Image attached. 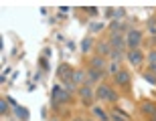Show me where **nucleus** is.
Returning <instances> with one entry per match:
<instances>
[{
	"label": "nucleus",
	"mask_w": 156,
	"mask_h": 121,
	"mask_svg": "<svg viewBox=\"0 0 156 121\" xmlns=\"http://www.w3.org/2000/svg\"><path fill=\"white\" fill-rule=\"evenodd\" d=\"M95 101L98 103H110L114 107L120 101V93H118V89H114V85L101 83V85L95 87Z\"/></svg>",
	"instance_id": "f257e3e1"
},
{
	"label": "nucleus",
	"mask_w": 156,
	"mask_h": 121,
	"mask_svg": "<svg viewBox=\"0 0 156 121\" xmlns=\"http://www.w3.org/2000/svg\"><path fill=\"white\" fill-rule=\"evenodd\" d=\"M73 103V95L71 93H67L63 89V85H55L51 91V107L55 111H61V107H67V105Z\"/></svg>",
	"instance_id": "f03ea898"
},
{
	"label": "nucleus",
	"mask_w": 156,
	"mask_h": 121,
	"mask_svg": "<svg viewBox=\"0 0 156 121\" xmlns=\"http://www.w3.org/2000/svg\"><path fill=\"white\" fill-rule=\"evenodd\" d=\"M77 101H79L81 107H85V109H93L95 107V85L91 83H85V85L79 87V91H77Z\"/></svg>",
	"instance_id": "7ed1b4c3"
},
{
	"label": "nucleus",
	"mask_w": 156,
	"mask_h": 121,
	"mask_svg": "<svg viewBox=\"0 0 156 121\" xmlns=\"http://www.w3.org/2000/svg\"><path fill=\"white\" fill-rule=\"evenodd\" d=\"M112 79H114V85H116L122 93H130V89H132V73L128 69H122L120 73L114 75Z\"/></svg>",
	"instance_id": "20e7f679"
},
{
	"label": "nucleus",
	"mask_w": 156,
	"mask_h": 121,
	"mask_svg": "<svg viewBox=\"0 0 156 121\" xmlns=\"http://www.w3.org/2000/svg\"><path fill=\"white\" fill-rule=\"evenodd\" d=\"M142 42H144V32H142L140 29H132L126 35V46H128V51H136V49H140Z\"/></svg>",
	"instance_id": "39448f33"
},
{
	"label": "nucleus",
	"mask_w": 156,
	"mask_h": 121,
	"mask_svg": "<svg viewBox=\"0 0 156 121\" xmlns=\"http://www.w3.org/2000/svg\"><path fill=\"white\" fill-rule=\"evenodd\" d=\"M73 75H75V67L71 63H59L57 67V77L61 83H69V81H73Z\"/></svg>",
	"instance_id": "423d86ee"
},
{
	"label": "nucleus",
	"mask_w": 156,
	"mask_h": 121,
	"mask_svg": "<svg viewBox=\"0 0 156 121\" xmlns=\"http://www.w3.org/2000/svg\"><path fill=\"white\" fill-rule=\"evenodd\" d=\"M128 63L132 65V67H136V69H142L146 63V52L142 51V49H136V51H128Z\"/></svg>",
	"instance_id": "0eeeda50"
},
{
	"label": "nucleus",
	"mask_w": 156,
	"mask_h": 121,
	"mask_svg": "<svg viewBox=\"0 0 156 121\" xmlns=\"http://www.w3.org/2000/svg\"><path fill=\"white\" fill-rule=\"evenodd\" d=\"M112 51H114V49H112V45H110V40H108V39H105V40L104 39L98 40V42H95V49H93L95 55L108 59V61H110V57H112Z\"/></svg>",
	"instance_id": "6e6552de"
},
{
	"label": "nucleus",
	"mask_w": 156,
	"mask_h": 121,
	"mask_svg": "<svg viewBox=\"0 0 156 121\" xmlns=\"http://www.w3.org/2000/svg\"><path fill=\"white\" fill-rule=\"evenodd\" d=\"M87 69H95V71H105L108 69V59L99 57V55H91L87 59ZM108 73V71H105Z\"/></svg>",
	"instance_id": "1a4fd4ad"
},
{
	"label": "nucleus",
	"mask_w": 156,
	"mask_h": 121,
	"mask_svg": "<svg viewBox=\"0 0 156 121\" xmlns=\"http://www.w3.org/2000/svg\"><path fill=\"white\" fill-rule=\"evenodd\" d=\"M85 71H87V83H91L95 87L105 83V77H108L105 71H95V69H85Z\"/></svg>",
	"instance_id": "9d476101"
},
{
	"label": "nucleus",
	"mask_w": 156,
	"mask_h": 121,
	"mask_svg": "<svg viewBox=\"0 0 156 121\" xmlns=\"http://www.w3.org/2000/svg\"><path fill=\"white\" fill-rule=\"evenodd\" d=\"M108 40H110L112 49H126V51H128V46H126V35H124V32L110 35V36H108Z\"/></svg>",
	"instance_id": "9b49d317"
},
{
	"label": "nucleus",
	"mask_w": 156,
	"mask_h": 121,
	"mask_svg": "<svg viewBox=\"0 0 156 121\" xmlns=\"http://www.w3.org/2000/svg\"><path fill=\"white\" fill-rule=\"evenodd\" d=\"M110 117H112V121H134V117H130L126 111L120 109L118 105H114L110 109Z\"/></svg>",
	"instance_id": "f8f14e48"
},
{
	"label": "nucleus",
	"mask_w": 156,
	"mask_h": 121,
	"mask_svg": "<svg viewBox=\"0 0 156 121\" xmlns=\"http://www.w3.org/2000/svg\"><path fill=\"white\" fill-rule=\"evenodd\" d=\"M91 115L95 121H112L110 117V109H104V107H99V105H95L91 109Z\"/></svg>",
	"instance_id": "ddd939ff"
},
{
	"label": "nucleus",
	"mask_w": 156,
	"mask_h": 121,
	"mask_svg": "<svg viewBox=\"0 0 156 121\" xmlns=\"http://www.w3.org/2000/svg\"><path fill=\"white\" fill-rule=\"evenodd\" d=\"M140 113H142V115H146L148 119H150V117L156 113V103H154V101H150V99L142 101V103H140Z\"/></svg>",
	"instance_id": "4468645a"
},
{
	"label": "nucleus",
	"mask_w": 156,
	"mask_h": 121,
	"mask_svg": "<svg viewBox=\"0 0 156 121\" xmlns=\"http://www.w3.org/2000/svg\"><path fill=\"white\" fill-rule=\"evenodd\" d=\"M95 42H98V40L93 39V36H85V39L81 40V45H79V52H83V55L89 52L91 49H95Z\"/></svg>",
	"instance_id": "2eb2a0df"
},
{
	"label": "nucleus",
	"mask_w": 156,
	"mask_h": 121,
	"mask_svg": "<svg viewBox=\"0 0 156 121\" xmlns=\"http://www.w3.org/2000/svg\"><path fill=\"white\" fill-rule=\"evenodd\" d=\"M73 83H75L77 87L85 85V83H87V71H85V69H75V75H73Z\"/></svg>",
	"instance_id": "dca6fc26"
},
{
	"label": "nucleus",
	"mask_w": 156,
	"mask_h": 121,
	"mask_svg": "<svg viewBox=\"0 0 156 121\" xmlns=\"http://www.w3.org/2000/svg\"><path fill=\"white\" fill-rule=\"evenodd\" d=\"M126 57H128V51H126V49H114V51H112L110 61H116V63H124V61H126Z\"/></svg>",
	"instance_id": "f3484780"
},
{
	"label": "nucleus",
	"mask_w": 156,
	"mask_h": 121,
	"mask_svg": "<svg viewBox=\"0 0 156 121\" xmlns=\"http://www.w3.org/2000/svg\"><path fill=\"white\" fill-rule=\"evenodd\" d=\"M122 69H124V67H122V63H116V61H108V69H105V71H108V75L114 77V75H118Z\"/></svg>",
	"instance_id": "a211bd4d"
},
{
	"label": "nucleus",
	"mask_w": 156,
	"mask_h": 121,
	"mask_svg": "<svg viewBox=\"0 0 156 121\" xmlns=\"http://www.w3.org/2000/svg\"><path fill=\"white\" fill-rule=\"evenodd\" d=\"M61 85H63V89L67 93H71V95H77V91H79V87H77L73 81H69V83H61Z\"/></svg>",
	"instance_id": "6ab92c4d"
},
{
	"label": "nucleus",
	"mask_w": 156,
	"mask_h": 121,
	"mask_svg": "<svg viewBox=\"0 0 156 121\" xmlns=\"http://www.w3.org/2000/svg\"><path fill=\"white\" fill-rule=\"evenodd\" d=\"M146 26H148V32H150V35L156 39V18L154 16H152L150 20H146Z\"/></svg>",
	"instance_id": "aec40b11"
},
{
	"label": "nucleus",
	"mask_w": 156,
	"mask_h": 121,
	"mask_svg": "<svg viewBox=\"0 0 156 121\" xmlns=\"http://www.w3.org/2000/svg\"><path fill=\"white\" fill-rule=\"evenodd\" d=\"M14 111H16V115L20 121H29V111L23 109V107H14Z\"/></svg>",
	"instance_id": "412c9836"
},
{
	"label": "nucleus",
	"mask_w": 156,
	"mask_h": 121,
	"mask_svg": "<svg viewBox=\"0 0 156 121\" xmlns=\"http://www.w3.org/2000/svg\"><path fill=\"white\" fill-rule=\"evenodd\" d=\"M142 77H144V79L148 81L150 85H156V75H154V73H148V71H144V73H142Z\"/></svg>",
	"instance_id": "4be33fe9"
},
{
	"label": "nucleus",
	"mask_w": 156,
	"mask_h": 121,
	"mask_svg": "<svg viewBox=\"0 0 156 121\" xmlns=\"http://www.w3.org/2000/svg\"><path fill=\"white\" fill-rule=\"evenodd\" d=\"M89 29H91V32L95 35V32H99V30L105 29V24L104 22H91V26H89Z\"/></svg>",
	"instance_id": "5701e85b"
},
{
	"label": "nucleus",
	"mask_w": 156,
	"mask_h": 121,
	"mask_svg": "<svg viewBox=\"0 0 156 121\" xmlns=\"http://www.w3.org/2000/svg\"><path fill=\"white\" fill-rule=\"evenodd\" d=\"M146 61H148V65L156 63V49H152V51L146 52Z\"/></svg>",
	"instance_id": "b1692460"
},
{
	"label": "nucleus",
	"mask_w": 156,
	"mask_h": 121,
	"mask_svg": "<svg viewBox=\"0 0 156 121\" xmlns=\"http://www.w3.org/2000/svg\"><path fill=\"white\" fill-rule=\"evenodd\" d=\"M8 105H10V103H8V101H6V99H2V103H0V113H2V115H8Z\"/></svg>",
	"instance_id": "393cba45"
},
{
	"label": "nucleus",
	"mask_w": 156,
	"mask_h": 121,
	"mask_svg": "<svg viewBox=\"0 0 156 121\" xmlns=\"http://www.w3.org/2000/svg\"><path fill=\"white\" fill-rule=\"evenodd\" d=\"M39 65H41V69H43V71H49V61H47L45 57H39Z\"/></svg>",
	"instance_id": "a878e982"
},
{
	"label": "nucleus",
	"mask_w": 156,
	"mask_h": 121,
	"mask_svg": "<svg viewBox=\"0 0 156 121\" xmlns=\"http://www.w3.org/2000/svg\"><path fill=\"white\" fill-rule=\"evenodd\" d=\"M71 121H87V117L81 115V113H77V115H71Z\"/></svg>",
	"instance_id": "bb28decb"
},
{
	"label": "nucleus",
	"mask_w": 156,
	"mask_h": 121,
	"mask_svg": "<svg viewBox=\"0 0 156 121\" xmlns=\"http://www.w3.org/2000/svg\"><path fill=\"white\" fill-rule=\"evenodd\" d=\"M43 57H45V59L51 57V49H49V46H45V51H43Z\"/></svg>",
	"instance_id": "cd10ccee"
},
{
	"label": "nucleus",
	"mask_w": 156,
	"mask_h": 121,
	"mask_svg": "<svg viewBox=\"0 0 156 121\" xmlns=\"http://www.w3.org/2000/svg\"><path fill=\"white\" fill-rule=\"evenodd\" d=\"M65 45H67V49H71V51H75V42H73V40H67Z\"/></svg>",
	"instance_id": "c85d7f7f"
},
{
	"label": "nucleus",
	"mask_w": 156,
	"mask_h": 121,
	"mask_svg": "<svg viewBox=\"0 0 156 121\" xmlns=\"http://www.w3.org/2000/svg\"><path fill=\"white\" fill-rule=\"evenodd\" d=\"M148 73H154V75H156V63L148 65Z\"/></svg>",
	"instance_id": "c756f323"
},
{
	"label": "nucleus",
	"mask_w": 156,
	"mask_h": 121,
	"mask_svg": "<svg viewBox=\"0 0 156 121\" xmlns=\"http://www.w3.org/2000/svg\"><path fill=\"white\" fill-rule=\"evenodd\" d=\"M41 79H43V73H39V71H37V73H35V81H41Z\"/></svg>",
	"instance_id": "7c9ffc66"
},
{
	"label": "nucleus",
	"mask_w": 156,
	"mask_h": 121,
	"mask_svg": "<svg viewBox=\"0 0 156 121\" xmlns=\"http://www.w3.org/2000/svg\"><path fill=\"white\" fill-rule=\"evenodd\" d=\"M87 12H89V14H98V8H85Z\"/></svg>",
	"instance_id": "2f4dec72"
},
{
	"label": "nucleus",
	"mask_w": 156,
	"mask_h": 121,
	"mask_svg": "<svg viewBox=\"0 0 156 121\" xmlns=\"http://www.w3.org/2000/svg\"><path fill=\"white\" fill-rule=\"evenodd\" d=\"M49 121H61V117H59V115H53V117H49Z\"/></svg>",
	"instance_id": "473e14b6"
},
{
	"label": "nucleus",
	"mask_w": 156,
	"mask_h": 121,
	"mask_svg": "<svg viewBox=\"0 0 156 121\" xmlns=\"http://www.w3.org/2000/svg\"><path fill=\"white\" fill-rule=\"evenodd\" d=\"M87 121H95V119H93V117H87Z\"/></svg>",
	"instance_id": "72a5a7b5"
},
{
	"label": "nucleus",
	"mask_w": 156,
	"mask_h": 121,
	"mask_svg": "<svg viewBox=\"0 0 156 121\" xmlns=\"http://www.w3.org/2000/svg\"><path fill=\"white\" fill-rule=\"evenodd\" d=\"M148 121H156V119H152V117H150V119H148Z\"/></svg>",
	"instance_id": "f704fd0d"
},
{
	"label": "nucleus",
	"mask_w": 156,
	"mask_h": 121,
	"mask_svg": "<svg viewBox=\"0 0 156 121\" xmlns=\"http://www.w3.org/2000/svg\"><path fill=\"white\" fill-rule=\"evenodd\" d=\"M154 18H156V16H154Z\"/></svg>",
	"instance_id": "c9c22d12"
}]
</instances>
